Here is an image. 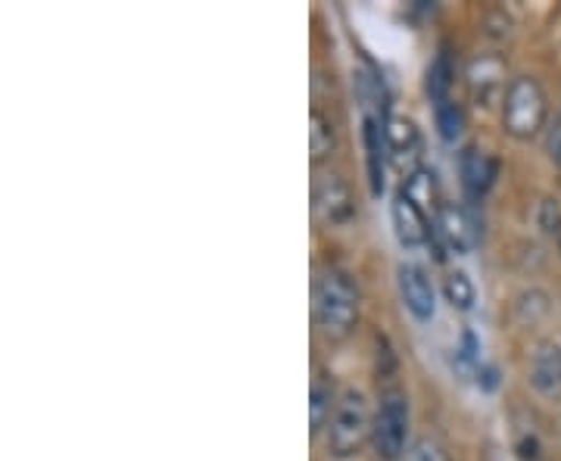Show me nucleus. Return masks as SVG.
Instances as JSON below:
<instances>
[{"mask_svg":"<svg viewBox=\"0 0 561 461\" xmlns=\"http://www.w3.org/2000/svg\"><path fill=\"white\" fill-rule=\"evenodd\" d=\"M371 408L368 400L359 390H343L341 400L334 405V415L328 422V449L337 456V459H350L362 449V442L371 437Z\"/></svg>","mask_w":561,"mask_h":461,"instance_id":"f03ea898","label":"nucleus"},{"mask_svg":"<svg viewBox=\"0 0 561 461\" xmlns=\"http://www.w3.org/2000/svg\"><path fill=\"white\" fill-rule=\"evenodd\" d=\"M459 175L468 200H483L486 191L496 181V160L490 153L478 150V147H468L459 157Z\"/></svg>","mask_w":561,"mask_h":461,"instance_id":"9d476101","label":"nucleus"},{"mask_svg":"<svg viewBox=\"0 0 561 461\" xmlns=\"http://www.w3.org/2000/svg\"><path fill=\"white\" fill-rule=\"evenodd\" d=\"M434 119H437V131L446 143H456L461 138L465 128V113L456 101H446L440 106H434Z\"/></svg>","mask_w":561,"mask_h":461,"instance_id":"6ab92c4d","label":"nucleus"},{"mask_svg":"<svg viewBox=\"0 0 561 461\" xmlns=\"http://www.w3.org/2000/svg\"><path fill=\"white\" fill-rule=\"evenodd\" d=\"M443 293H446V300L453 302L456 309H461V312L474 309V300H478L474 281H471L465 272H449V275H446V284H443Z\"/></svg>","mask_w":561,"mask_h":461,"instance_id":"a211bd4d","label":"nucleus"},{"mask_svg":"<svg viewBox=\"0 0 561 461\" xmlns=\"http://www.w3.org/2000/svg\"><path fill=\"white\" fill-rule=\"evenodd\" d=\"M434 234L456 256L471 253V246H474V224H471V216L465 212V206H459V203H443L437 209Z\"/></svg>","mask_w":561,"mask_h":461,"instance_id":"6e6552de","label":"nucleus"},{"mask_svg":"<svg viewBox=\"0 0 561 461\" xmlns=\"http://www.w3.org/2000/svg\"><path fill=\"white\" fill-rule=\"evenodd\" d=\"M527 378L530 387L542 396H559L561 393V349L556 343H542L537 353L530 356L527 365Z\"/></svg>","mask_w":561,"mask_h":461,"instance_id":"9b49d317","label":"nucleus"},{"mask_svg":"<svg viewBox=\"0 0 561 461\" xmlns=\"http://www.w3.org/2000/svg\"><path fill=\"white\" fill-rule=\"evenodd\" d=\"M409 200L419 206L421 212L431 219V216H437V209H440V184H437V175H434V169H424L421 165L419 172H412L409 178L402 181V191Z\"/></svg>","mask_w":561,"mask_h":461,"instance_id":"4468645a","label":"nucleus"},{"mask_svg":"<svg viewBox=\"0 0 561 461\" xmlns=\"http://www.w3.org/2000/svg\"><path fill=\"white\" fill-rule=\"evenodd\" d=\"M409 430H412L409 400L393 390V393H387L381 400V408L375 412V424H371V442H375L378 459H405V452H409Z\"/></svg>","mask_w":561,"mask_h":461,"instance_id":"20e7f679","label":"nucleus"},{"mask_svg":"<svg viewBox=\"0 0 561 461\" xmlns=\"http://www.w3.org/2000/svg\"><path fill=\"white\" fill-rule=\"evenodd\" d=\"M427 97L434 106L453 101V62L446 54H437V60L427 66Z\"/></svg>","mask_w":561,"mask_h":461,"instance_id":"f3484780","label":"nucleus"},{"mask_svg":"<svg viewBox=\"0 0 561 461\" xmlns=\"http://www.w3.org/2000/svg\"><path fill=\"white\" fill-rule=\"evenodd\" d=\"M312 212L328 228H341L356 216L353 191L337 172H319L316 175V181H312Z\"/></svg>","mask_w":561,"mask_h":461,"instance_id":"39448f33","label":"nucleus"},{"mask_svg":"<svg viewBox=\"0 0 561 461\" xmlns=\"http://www.w3.org/2000/svg\"><path fill=\"white\" fill-rule=\"evenodd\" d=\"M316 324L328 341H346L359 321V290L343 272H321L312 293Z\"/></svg>","mask_w":561,"mask_h":461,"instance_id":"f257e3e1","label":"nucleus"},{"mask_svg":"<svg viewBox=\"0 0 561 461\" xmlns=\"http://www.w3.org/2000/svg\"><path fill=\"white\" fill-rule=\"evenodd\" d=\"M383 138H387V157H390V162L400 169L405 178H409L412 172H419L421 131L415 128V122L402 119V116H397V119H387Z\"/></svg>","mask_w":561,"mask_h":461,"instance_id":"0eeeda50","label":"nucleus"},{"mask_svg":"<svg viewBox=\"0 0 561 461\" xmlns=\"http://www.w3.org/2000/svg\"><path fill=\"white\" fill-rule=\"evenodd\" d=\"M397 284H400L402 306L412 312V319L424 321V324L434 321V315H437V287L427 278V272L421 265H412V262L400 265Z\"/></svg>","mask_w":561,"mask_h":461,"instance_id":"423d86ee","label":"nucleus"},{"mask_svg":"<svg viewBox=\"0 0 561 461\" xmlns=\"http://www.w3.org/2000/svg\"><path fill=\"white\" fill-rule=\"evenodd\" d=\"M334 147H337L334 125H331V119L324 113L312 110V116H309V150H312V162L328 160L334 153Z\"/></svg>","mask_w":561,"mask_h":461,"instance_id":"dca6fc26","label":"nucleus"},{"mask_svg":"<svg viewBox=\"0 0 561 461\" xmlns=\"http://www.w3.org/2000/svg\"><path fill=\"white\" fill-rule=\"evenodd\" d=\"M402 461H449L446 459V452H443L440 442L434 440H415L409 446V452H405V459Z\"/></svg>","mask_w":561,"mask_h":461,"instance_id":"aec40b11","label":"nucleus"},{"mask_svg":"<svg viewBox=\"0 0 561 461\" xmlns=\"http://www.w3.org/2000/svg\"><path fill=\"white\" fill-rule=\"evenodd\" d=\"M390 219H393V231H397V241L405 246V250H421L431 243V219L421 212L415 203L409 200L405 194H397L393 200V209H390Z\"/></svg>","mask_w":561,"mask_h":461,"instance_id":"1a4fd4ad","label":"nucleus"},{"mask_svg":"<svg viewBox=\"0 0 561 461\" xmlns=\"http://www.w3.org/2000/svg\"><path fill=\"white\" fill-rule=\"evenodd\" d=\"M337 393H334V383L328 374H316L312 390H309V422H312V434H321L331 415H334V405H337Z\"/></svg>","mask_w":561,"mask_h":461,"instance_id":"2eb2a0df","label":"nucleus"},{"mask_svg":"<svg viewBox=\"0 0 561 461\" xmlns=\"http://www.w3.org/2000/svg\"><path fill=\"white\" fill-rule=\"evenodd\" d=\"M468 79H471L474 97H478L483 106H490L500 94L505 97V91H508V88H505V69H502V62L493 60V57H483V60L471 62Z\"/></svg>","mask_w":561,"mask_h":461,"instance_id":"ddd939ff","label":"nucleus"},{"mask_svg":"<svg viewBox=\"0 0 561 461\" xmlns=\"http://www.w3.org/2000/svg\"><path fill=\"white\" fill-rule=\"evenodd\" d=\"M546 94L530 76H522L508 84L502 97V125L512 138L518 141H534L546 125Z\"/></svg>","mask_w":561,"mask_h":461,"instance_id":"7ed1b4c3","label":"nucleus"},{"mask_svg":"<svg viewBox=\"0 0 561 461\" xmlns=\"http://www.w3.org/2000/svg\"><path fill=\"white\" fill-rule=\"evenodd\" d=\"M546 150H549V160L556 162L561 169V116L556 119V125L549 128V138H546Z\"/></svg>","mask_w":561,"mask_h":461,"instance_id":"412c9836","label":"nucleus"},{"mask_svg":"<svg viewBox=\"0 0 561 461\" xmlns=\"http://www.w3.org/2000/svg\"><path fill=\"white\" fill-rule=\"evenodd\" d=\"M387 122L378 116H365L362 119V138H365V162H368V181H371V194L381 197L383 172H387V138H383Z\"/></svg>","mask_w":561,"mask_h":461,"instance_id":"f8f14e48","label":"nucleus"}]
</instances>
